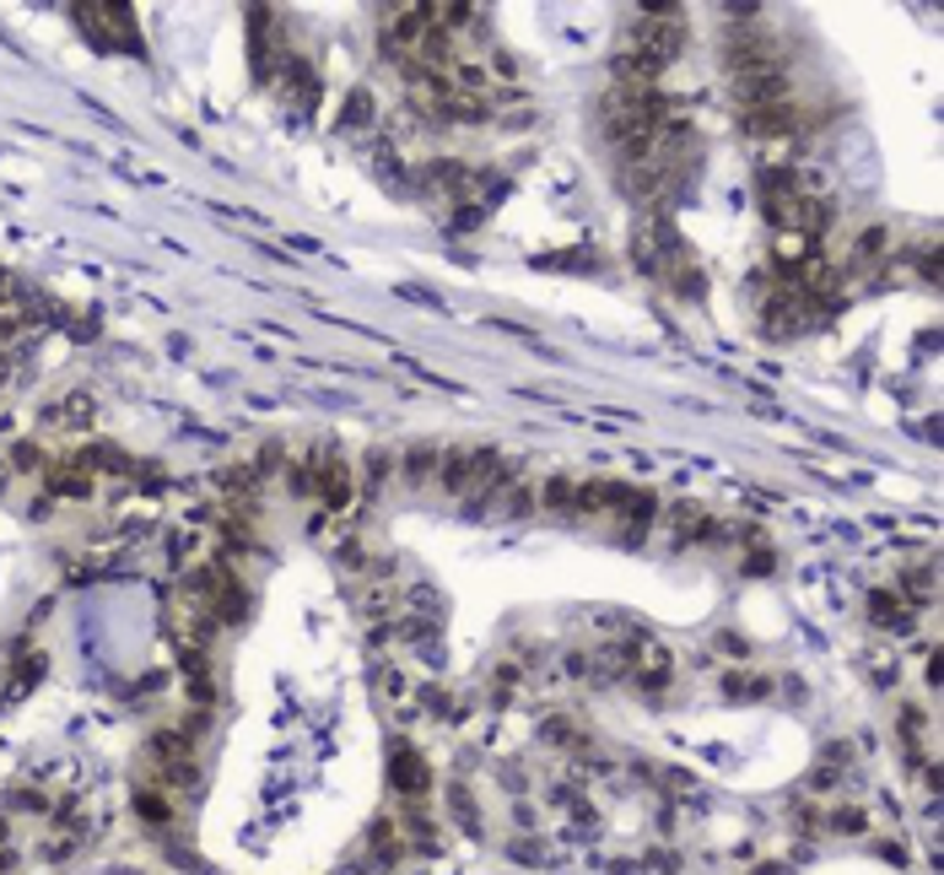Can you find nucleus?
Returning <instances> with one entry per match:
<instances>
[{
  "mask_svg": "<svg viewBox=\"0 0 944 875\" xmlns=\"http://www.w3.org/2000/svg\"><path fill=\"white\" fill-rule=\"evenodd\" d=\"M389 779L400 784V794H411V800L432 790V773H427V762H421L411 746H400L394 756H389Z\"/></svg>",
  "mask_w": 944,
  "mask_h": 875,
  "instance_id": "f257e3e1",
  "label": "nucleus"
}]
</instances>
